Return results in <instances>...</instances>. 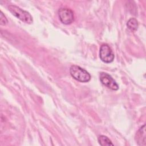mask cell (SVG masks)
Returning a JSON list of instances; mask_svg holds the SVG:
<instances>
[{"label": "cell", "mask_w": 146, "mask_h": 146, "mask_svg": "<svg viewBox=\"0 0 146 146\" xmlns=\"http://www.w3.org/2000/svg\"><path fill=\"white\" fill-rule=\"evenodd\" d=\"M70 73L74 79L80 82H88L91 79L90 74L86 70L76 65L70 67Z\"/></svg>", "instance_id": "obj_1"}, {"label": "cell", "mask_w": 146, "mask_h": 146, "mask_svg": "<svg viewBox=\"0 0 146 146\" xmlns=\"http://www.w3.org/2000/svg\"><path fill=\"white\" fill-rule=\"evenodd\" d=\"M8 9L14 16L21 21L27 24H31L33 23V17L29 12L15 5L9 6Z\"/></svg>", "instance_id": "obj_2"}, {"label": "cell", "mask_w": 146, "mask_h": 146, "mask_svg": "<svg viewBox=\"0 0 146 146\" xmlns=\"http://www.w3.org/2000/svg\"><path fill=\"white\" fill-rule=\"evenodd\" d=\"M58 16L60 22L64 25H70L75 19L73 11L67 7H62L58 10Z\"/></svg>", "instance_id": "obj_3"}, {"label": "cell", "mask_w": 146, "mask_h": 146, "mask_svg": "<svg viewBox=\"0 0 146 146\" xmlns=\"http://www.w3.org/2000/svg\"><path fill=\"white\" fill-rule=\"evenodd\" d=\"M99 56L100 59L104 63H110L113 61L114 54L109 45L103 44L100 48Z\"/></svg>", "instance_id": "obj_4"}, {"label": "cell", "mask_w": 146, "mask_h": 146, "mask_svg": "<svg viewBox=\"0 0 146 146\" xmlns=\"http://www.w3.org/2000/svg\"><path fill=\"white\" fill-rule=\"evenodd\" d=\"M99 77L101 83L106 87L114 91H116L119 89V86L116 81L107 73L102 72L100 73Z\"/></svg>", "instance_id": "obj_5"}, {"label": "cell", "mask_w": 146, "mask_h": 146, "mask_svg": "<svg viewBox=\"0 0 146 146\" xmlns=\"http://www.w3.org/2000/svg\"><path fill=\"white\" fill-rule=\"evenodd\" d=\"M136 140L139 145H145V125L140 128L136 134Z\"/></svg>", "instance_id": "obj_6"}, {"label": "cell", "mask_w": 146, "mask_h": 146, "mask_svg": "<svg viewBox=\"0 0 146 146\" xmlns=\"http://www.w3.org/2000/svg\"><path fill=\"white\" fill-rule=\"evenodd\" d=\"M127 26L131 31H135L138 28L137 21L134 18H131L128 21L127 23Z\"/></svg>", "instance_id": "obj_7"}, {"label": "cell", "mask_w": 146, "mask_h": 146, "mask_svg": "<svg viewBox=\"0 0 146 146\" xmlns=\"http://www.w3.org/2000/svg\"><path fill=\"white\" fill-rule=\"evenodd\" d=\"M98 142L102 146H107V145H113V144L111 142V140L104 135H100L98 137Z\"/></svg>", "instance_id": "obj_8"}, {"label": "cell", "mask_w": 146, "mask_h": 146, "mask_svg": "<svg viewBox=\"0 0 146 146\" xmlns=\"http://www.w3.org/2000/svg\"><path fill=\"white\" fill-rule=\"evenodd\" d=\"M7 22H8V21H7V19L6 18V16L3 14L2 11H1V14H0V23H1V25L5 26L7 23Z\"/></svg>", "instance_id": "obj_9"}]
</instances>
